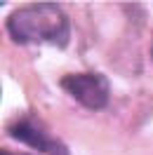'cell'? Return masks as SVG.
I'll use <instances>...</instances> for the list:
<instances>
[{
  "label": "cell",
  "instance_id": "6",
  "mask_svg": "<svg viewBox=\"0 0 153 155\" xmlns=\"http://www.w3.org/2000/svg\"><path fill=\"white\" fill-rule=\"evenodd\" d=\"M151 52H153V49H151Z\"/></svg>",
  "mask_w": 153,
  "mask_h": 155
},
{
  "label": "cell",
  "instance_id": "3",
  "mask_svg": "<svg viewBox=\"0 0 153 155\" xmlns=\"http://www.w3.org/2000/svg\"><path fill=\"white\" fill-rule=\"evenodd\" d=\"M10 136L45 155H71L66 146L61 143L57 136L49 134L47 127L33 115H21L19 120H14L10 125Z\"/></svg>",
  "mask_w": 153,
  "mask_h": 155
},
{
  "label": "cell",
  "instance_id": "4",
  "mask_svg": "<svg viewBox=\"0 0 153 155\" xmlns=\"http://www.w3.org/2000/svg\"><path fill=\"white\" fill-rule=\"evenodd\" d=\"M0 155H19V153H12V150H0Z\"/></svg>",
  "mask_w": 153,
  "mask_h": 155
},
{
  "label": "cell",
  "instance_id": "5",
  "mask_svg": "<svg viewBox=\"0 0 153 155\" xmlns=\"http://www.w3.org/2000/svg\"><path fill=\"white\" fill-rule=\"evenodd\" d=\"M0 5H2V2H0Z\"/></svg>",
  "mask_w": 153,
  "mask_h": 155
},
{
  "label": "cell",
  "instance_id": "1",
  "mask_svg": "<svg viewBox=\"0 0 153 155\" xmlns=\"http://www.w3.org/2000/svg\"><path fill=\"white\" fill-rule=\"evenodd\" d=\"M7 33L17 45L47 42L54 47H66L71 38V24L66 12L57 2H36L14 10L7 17Z\"/></svg>",
  "mask_w": 153,
  "mask_h": 155
},
{
  "label": "cell",
  "instance_id": "2",
  "mask_svg": "<svg viewBox=\"0 0 153 155\" xmlns=\"http://www.w3.org/2000/svg\"><path fill=\"white\" fill-rule=\"evenodd\" d=\"M61 89H66L80 106L90 110H101L108 104L111 97V85L108 78L101 73H71L59 80Z\"/></svg>",
  "mask_w": 153,
  "mask_h": 155
}]
</instances>
